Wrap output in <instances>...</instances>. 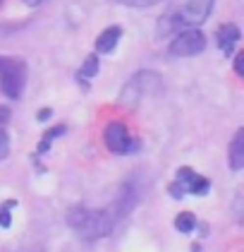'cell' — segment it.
I'll return each mask as SVG.
<instances>
[{
  "instance_id": "obj_1",
  "label": "cell",
  "mask_w": 244,
  "mask_h": 252,
  "mask_svg": "<svg viewBox=\"0 0 244 252\" xmlns=\"http://www.w3.org/2000/svg\"><path fill=\"white\" fill-rule=\"evenodd\" d=\"M216 0H177L158 20V36H168L182 29H196L211 17Z\"/></svg>"
},
{
  "instance_id": "obj_2",
  "label": "cell",
  "mask_w": 244,
  "mask_h": 252,
  "mask_svg": "<svg viewBox=\"0 0 244 252\" xmlns=\"http://www.w3.org/2000/svg\"><path fill=\"white\" fill-rule=\"evenodd\" d=\"M117 216L110 209H91V207H72L67 212V226L79 235L81 240H101L106 235H110L115 228Z\"/></svg>"
},
{
  "instance_id": "obj_3",
  "label": "cell",
  "mask_w": 244,
  "mask_h": 252,
  "mask_svg": "<svg viewBox=\"0 0 244 252\" xmlns=\"http://www.w3.org/2000/svg\"><path fill=\"white\" fill-rule=\"evenodd\" d=\"M27 87V63L15 56H0V92L7 98H19Z\"/></svg>"
},
{
  "instance_id": "obj_4",
  "label": "cell",
  "mask_w": 244,
  "mask_h": 252,
  "mask_svg": "<svg viewBox=\"0 0 244 252\" xmlns=\"http://www.w3.org/2000/svg\"><path fill=\"white\" fill-rule=\"evenodd\" d=\"M161 84H163V79L158 77L156 72H151V70H141V72H136V75H134L125 87H122L120 103H122L125 108L134 111V108L141 103V98H146L153 89H161Z\"/></svg>"
},
{
  "instance_id": "obj_5",
  "label": "cell",
  "mask_w": 244,
  "mask_h": 252,
  "mask_svg": "<svg viewBox=\"0 0 244 252\" xmlns=\"http://www.w3.org/2000/svg\"><path fill=\"white\" fill-rule=\"evenodd\" d=\"M168 192L175 197V199H182L185 194H196V197H204V194L211 192V180L199 175L196 171H191L189 166H182L177 168V175L175 180L168 185Z\"/></svg>"
},
{
  "instance_id": "obj_6",
  "label": "cell",
  "mask_w": 244,
  "mask_h": 252,
  "mask_svg": "<svg viewBox=\"0 0 244 252\" xmlns=\"http://www.w3.org/2000/svg\"><path fill=\"white\" fill-rule=\"evenodd\" d=\"M103 142H106V147H108L113 154H120V156L139 152V139L132 137L130 127H127L122 120H110V123L106 125Z\"/></svg>"
},
{
  "instance_id": "obj_7",
  "label": "cell",
  "mask_w": 244,
  "mask_h": 252,
  "mask_svg": "<svg viewBox=\"0 0 244 252\" xmlns=\"http://www.w3.org/2000/svg\"><path fill=\"white\" fill-rule=\"evenodd\" d=\"M206 48V36L199 29H182L175 39L170 41V53L177 58H189L199 56Z\"/></svg>"
},
{
  "instance_id": "obj_8",
  "label": "cell",
  "mask_w": 244,
  "mask_h": 252,
  "mask_svg": "<svg viewBox=\"0 0 244 252\" xmlns=\"http://www.w3.org/2000/svg\"><path fill=\"white\" fill-rule=\"evenodd\" d=\"M136 199H139L136 183H134V180L125 183V185H122V190H120V194H117V202H115V216H127V214L134 209Z\"/></svg>"
},
{
  "instance_id": "obj_9",
  "label": "cell",
  "mask_w": 244,
  "mask_h": 252,
  "mask_svg": "<svg viewBox=\"0 0 244 252\" xmlns=\"http://www.w3.org/2000/svg\"><path fill=\"white\" fill-rule=\"evenodd\" d=\"M240 36H242V32H240V27H237V24H220V27H218V32H216L218 48H220L225 56H232L235 43L240 41Z\"/></svg>"
},
{
  "instance_id": "obj_10",
  "label": "cell",
  "mask_w": 244,
  "mask_h": 252,
  "mask_svg": "<svg viewBox=\"0 0 244 252\" xmlns=\"http://www.w3.org/2000/svg\"><path fill=\"white\" fill-rule=\"evenodd\" d=\"M227 158H230L232 171H242L244 168V127L237 130V135L232 137L230 149H227Z\"/></svg>"
},
{
  "instance_id": "obj_11",
  "label": "cell",
  "mask_w": 244,
  "mask_h": 252,
  "mask_svg": "<svg viewBox=\"0 0 244 252\" xmlns=\"http://www.w3.org/2000/svg\"><path fill=\"white\" fill-rule=\"evenodd\" d=\"M120 36H122V27H108L101 32V36L96 39V51L98 53H113L115 46L120 43Z\"/></svg>"
},
{
  "instance_id": "obj_12",
  "label": "cell",
  "mask_w": 244,
  "mask_h": 252,
  "mask_svg": "<svg viewBox=\"0 0 244 252\" xmlns=\"http://www.w3.org/2000/svg\"><path fill=\"white\" fill-rule=\"evenodd\" d=\"M60 135H65V125H55V127H51L46 135L41 137V142H38V152H36V156H43L48 149H51V142L55 139V137H60Z\"/></svg>"
},
{
  "instance_id": "obj_13",
  "label": "cell",
  "mask_w": 244,
  "mask_h": 252,
  "mask_svg": "<svg viewBox=\"0 0 244 252\" xmlns=\"http://www.w3.org/2000/svg\"><path fill=\"white\" fill-rule=\"evenodd\" d=\"M175 228L180 233H191L196 228V216L191 212H180L175 216Z\"/></svg>"
},
{
  "instance_id": "obj_14",
  "label": "cell",
  "mask_w": 244,
  "mask_h": 252,
  "mask_svg": "<svg viewBox=\"0 0 244 252\" xmlns=\"http://www.w3.org/2000/svg\"><path fill=\"white\" fill-rule=\"evenodd\" d=\"M98 75V56H86V60H84V65H81V70H79V79L86 84V79L89 77H96Z\"/></svg>"
},
{
  "instance_id": "obj_15",
  "label": "cell",
  "mask_w": 244,
  "mask_h": 252,
  "mask_svg": "<svg viewBox=\"0 0 244 252\" xmlns=\"http://www.w3.org/2000/svg\"><path fill=\"white\" fill-rule=\"evenodd\" d=\"M17 204H19L17 199H7V202L0 204V228H10V223H12V209Z\"/></svg>"
},
{
  "instance_id": "obj_16",
  "label": "cell",
  "mask_w": 244,
  "mask_h": 252,
  "mask_svg": "<svg viewBox=\"0 0 244 252\" xmlns=\"http://www.w3.org/2000/svg\"><path fill=\"white\" fill-rule=\"evenodd\" d=\"M7 154H10V137H7V132L2 130V125H0V161H2Z\"/></svg>"
},
{
  "instance_id": "obj_17",
  "label": "cell",
  "mask_w": 244,
  "mask_h": 252,
  "mask_svg": "<svg viewBox=\"0 0 244 252\" xmlns=\"http://www.w3.org/2000/svg\"><path fill=\"white\" fill-rule=\"evenodd\" d=\"M115 2L127 5V7H151V5H156V2H161V0H115Z\"/></svg>"
},
{
  "instance_id": "obj_18",
  "label": "cell",
  "mask_w": 244,
  "mask_h": 252,
  "mask_svg": "<svg viewBox=\"0 0 244 252\" xmlns=\"http://www.w3.org/2000/svg\"><path fill=\"white\" fill-rule=\"evenodd\" d=\"M235 72H237L240 77H244V51L235 58Z\"/></svg>"
},
{
  "instance_id": "obj_19",
  "label": "cell",
  "mask_w": 244,
  "mask_h": 252,
  "mask_svg": "<svg viewBox=\"0 0 244 252\" xmlns=\"http://www.w3.org/2000/svg\"><path fill=\"white\" fill-rule=\"evenodd\" d=\"M7 118H10V111H7L5 106H0V125H2V123H7Z\"/></svg>"
},
{
  "instance_id": "obj_20",
  "label": "cell",
  "mask_w": 244,
  "mask_h": 252,
  "mask_svg": "<svg viewBox=\"0 0 244 252\" xmlns=\"http://www.w3.org/2000/svg\"><path fill=\"white\" fill-rule=\"evenodd\" d=\"M51 118V108H43L41 113H38V120H48Z\"/></svg>"
},
{
  "instance_id": "obj_21",
  "label": "cell",
  "mask_w": 244,
  "mask_h": 252,
  "mask_svg": "<svg viewBox=\"0 0 244 252\" xmlns=\"http://www.w3.org/2000/svg\"><path fill=\"white\" fill-rule=\"evenodd\" d=\"M24 2H27V5H29V7H38V5H41V2H43V0H24Z\"/></svg>"
},
{
  "instance_id": "obj_22",
  "label": "cell",
  "mask_w": 244,
  "mask_h": 252,
  "mask_svg": "<svg viewBox=\"0 0 244 252\" xmlns=\"http://www.w3.org/2000/svg\"><path fill=\"white\" fill-rule=\"evenodd\" d=\"M0 2H2V0H0Z\"/></svg>"
}]
</instances>
